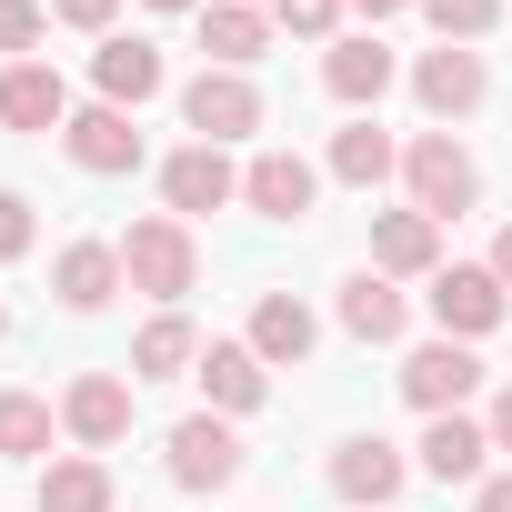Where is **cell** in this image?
I'll list each match as a JSON object with an SVG mask.
<instances>
[{
  "label": "cell",
  "instance_id": "1",
  "mask_svg": "<svg viewBox=\"0 0 512 512\" xmlns=\"http://www.w3.org/2000/svg\"><path fill=\"white\" fill-rule=\"evenodd\" d=\"M121 272H131L141 302L181 312V292H201V241H191V221H181V211H141V221L121 231Z\"/></svg>",
  "mask_w": 512,
  "mask_h": 512
},
{
  "label": "cell",
  "instance_id": "2",
  "mask_svg": "<svg viewBox=\"0 0 512 512\" xmlns=\"http://www.w3.org/2000/svg\"><path fill=\"white\" fill-rule=\"evenodd\" d=\"M402 201L432 211L442 231L482 201V161L462 151V131H412V141H402Z\"/></svg>",
  "mask_w": 512,
  "mask_h": 512
},
{
  "label": "cell",
  "instance_id": "3",
  "mask_svg": "<svg viewBox=\"0 0 512 512\" xmlns=\"http://www.w3.org/2000/svg\"><path fill=\"white\" fill-rule=\"evenodd\" d=\"M422 312H432L442 342H472V352H482V342L512 322V292L492 282V262H442V272L422 282Z\"/></svg>",
  "mask_w": 512,
  "mask_h": 512
},
{
  "label": "cell",
  "instance_id": "4",
  "mask_svg": "<svg viewBox=\"0 0 512 512\" xmlns=\"http://www.w3.org/2000/svg\"><path fill=\"white\" fill-rule=\"evenodd\" d=\"M262 121H272V101H262V81H251V71H211V61H201V71L181 81V131L211 141V151L251 141Z\"/></svg>",
  "mask_w": 512,
  "mask_h": 512
},
{
  "label": "cell",
  "instance_id": "5",
  "mask_svg": "<svg viewBox=\"0 0 512 512\" xmlns=\"http://www.w3.org/2000/svg\"><path fill=\"white\" fill-rule=\"evenodd\" d=\"M402 81H412V101H422V121H432V131H462V121L492 101V61H482V51H462V41H432Z\"/></svg>",
  "mask_w": 512,
  "mask_h": 512
},
{
  "label": "cell",
  "instance_id": "6",
  "mask_svg": "<svg viewBox=\"0 0 512 512\" xmlns=\"http://www.w3.org/2000/svg\"><path fill=\"white\" fill-rule=\"evenodd\" d=\"M161 472H171L181 492H201V502H211V492H231V482H241V432H231L221 412H181V422L161 432Z\"/></svg>",
  "mask_w": 512,
  "mask_h": 512
},
{
  "label": "cell",
  "instance_id": "7",
  "mask_svg": "<svg viewBox=\"0 0 512 512\" xmlns=\"http://www.w3.org/2000/svg\"><path fill=\"white\" fill-rule=\"evenodd\" d=\"M392 382H402V402L432 422V412H462V402L482 392V352L432 332V342H412V352H402V372H392Z\"/></svg>",
  "mask_w": 512,
  "mask_h": 512
},
{
  "label": "cell",
  "instance_id": "8",
  "mask_svg": "<svg viewBox=\"0 0 512 512\" xmlns=\"http://www.w3.org/2000/svg\"><path fill=\"white\" fill-rule=\"evenodd\" d=\"M322 91L362 121V111H382L392 91H402V61H392V41L382 31H342L332 51H322Z\"/></svg>",
  "mask_w": 512,
  "mask_h": 512
},
{
  "label": "cell",
  "instance_id": "9",
  "mask_svg": "<svg viewBox=\"0 0 512 512\" xmlns=\"http://www.w3.org/2000/svg\"><path fill=\"white\" fill-rule=\"evenodd\" d=\"M61 151H71L91 181H121V171H141V161H151L141 111H111V101H81V111L61 121Z\"/></svg>",
  "mask_w": 512,
  "mask_h": 512
},
{
  "label": "cell",
  "instance_id": "10",
  "mask_svg": "<svg viewBox=\"0 0 512 512\" xmlns=\"http://www.w3.org/2000/svg\"><path fill=\"white\" fill-rule=\"evenodd\" d=\"M131 372H71L61 382V432L81 442V452H121L131 442Z\"/></svg>",
  "mask_w": 512,
  "mask_h": 512
},
{
  "label": "cell",
  "instance_id": "11",
  "mask_svg": "<svg viewBox=\"0 0 512 512\" xmlns=\"http://www.w3.org/2000/svg\"><path fill=\"white\" fill-rule=\"evenodd\" d=\"M402 482H412V452H402V442H382V432L332 442V492H342L352 512H392V502H402Z\"/></svg>",
  "mask_w": 512,
  "mask_h": 512
},
{
  "label": "cell",
  "instance_id": "12",
  "mask_svg": "<svg viewBox=\"0 0 512 512\" xmlns=\"http://www.w3.org/2000/svg\"><path fill=\"white\" fill-rule=\"evenodd\" d=\"M312 201H322V161H302V151H251L241 161V211H262V221H312Z\"/></svg>",
  "mask_w": 512,
  "mask_h": 512
},
{
  "label": "cell",
  "instance_id": "13",
  "mask_svg": "<svg viewBox=\"0 0 512 512\" xmlns=\"http://www.w3.org/2000/svg\"><path fill=\"white\" fill-rule=\"evenodd\" d=\"M191 382H201V412H221V422H251V412L272 402V362L251 352V342H201Z\"/></svg>",
  "mask_w": 512,
  "mask_h": 512
},
{
  "label": "cell",
  "instance_id": "14",
  "mask_svg": "<svg viewBox=\"0 0 512 512\" xmlns=\"http://www.w3.org/2000/svg\"><path fill=\"white\" fill-rule=\"evenodd\" d=\"M221 201H241V161L211 151V141H181V151L161 161V211L201 221V211H221Z\"/></svg>",
  "mask_w": 512,
  "mask_h": 512
},
{
  "label": "cell",
  "instance_id": "15",
  "mask_svg": "<svg viewBox=\"0 0 512 512\" xmlns=\"http://www.w3.org/2000/svg\"><path fill=\"white\" fill-rule=\"evenodd\" d=\"M332 322H342V332H352L362 352H392V342L412 332V292H402V282H382V272L362 262V272H352V282L332 292Z\"/></svg>",
  "mask_w": 512,
  "mask_h": 512
},
{
  "label": "cell",
  "instance_id": "16",
  "mask_svg": "<svg viewBox=\"0 0 512 512\" xmlns=\"http://www.w3.org/2000/svg\"><path fill=\"white\" fill-rule=\"evenodd\" d=\"M412 472H422V482H442V492H452V482L472 492V482L492 472V432H482L472 412H432V422H422V442H412Z\"/></svg>",
  "mask_w": 512,
  "mask_h": 512
},
{
  "label": "cell",
  "instance_id": "17",
  "mask_svg": "<svg viewBox=\"0 0 512 512\" xmlns=\"http://www.w3.org/2000/svg\"><path fill=\"white\" fill-rule=\"evenodd\" d=\"M191 21H201V61L211 71H251V61L272 51V31H282L272 0H201Z\"/></svg>",
  "mask_w": 512,
  "mask_h": 512
},
{
  "label": "cell",
  "instance_id": "18",
  "mask_svg": "<svg viewBox=\"0 0 512 512\" xmlns=\"http://www.w3.org/2000/svg\"><path fill=\"white\" fill-rule=\"evenodd\" d=\"M91 91H101L111 111H141V101H161V91H171V61H161L141 31H111V41L91 51Z\"/></svg>",
  "mask_w": 512,
  "mask_h": 512
},
{
  "label": "cell",
  "instance_id": "19",
  "mask_svg": "<svg viewBox=\"0 0 512 512\" xmlns=\"http://www.w3.org/2000/svg\"><path fill=\"white\" fill-rule=\"evenodd\" d=\"M372 272L382 282H432L442 272V221L432 211H372Z\"/></svg>",
  "mask_w": 512,
  "mask_h": 512
},
{
  "label": "cell",
  "instance_id": "20",
  "mask_svg": "<svg viewBox=\"0 0 512 512\" xmlns=\"http://www.w3.org/2000/svg\"><path fill=\"white\" fill-rule=\"evenodd\" d=\"M251 352H262L272 372H302L312 352H322V312L302 302V292H262V302H251V332H241Z\"/></svg>",
  "mask_w": 512,
  "mask_h": 512
},
{
  "label": "cell",
  "instance_id": "21",
  "mask_svg": "<svg viewBox=\"0 0 512 512\" xmlns=\"http://www.w3.org/2000/svg\"><path fill=\"white\" fill-rule=\"evenodd\" d=\"M51 292H61V312H111V292H131L121 241H61L51 251Z\"/></svg>",
  "mask_w": 512,
  "mask_h": 512
},
{
  "label": "cell",
  "instance_id": "22",
  "mask_svg": "<svg viewBox=\"0 0 512 512\" xmlns=\"http://www.w3.org/2000/svg\"><path fill=\"white\" fill-rule=\"evenodd\" d=\"M322 181H342V191H382V181H402V141H392V131L362 111V121H342V131H332Z\"/></svg>",
  "mask_w": 512,
  "mask_h": 512
},
{
  "label": "cell",
  "instance_id": "23",
  "mask_svg": "<svg viewBox=\"0 0 512 512\" xmlns=\"http://www.w3.org/2000/svg\"><path fill=\"white\" fill-rule=\"evenodd\" d=\"M81 101H71V81L51 71V61H11L0 71V131H61Z\"/></svg>",
  "mask_w": 512,
  "mask_h": 512
},
{
  "label": "cell",
  "instance_id": "24",
  "mask_svg": "<svg viewBox=\"0 0 512 512\" xmlns=\"http://www.w3.org/2000/svg\"><path fill=\"white\" fill-rule=\"evenodd\" d=\"M41 512H121L111 462H101V452H51V462H41Z\"/></svg>",
  "mask_w": 512,
  "mask_h": 512
},
{
  "label": "cell",
  "instance_id": "25",
  "mask_svg": "<svg viewBox=\"0 0 512 512\" xmlns=\"http://www.w3.org/2000/svg\"><path fill=\"white\" fill-rule=\"evenodd\" d=\"M191 362H201L191 312H151V322H141V342H131V382H181Z\"/></svg>",
  "mask_w": 512,
  "mask_h": 512
},
{
  "label": "cell",
  "instance_id": "26",
  "mask_svg": "<svg viewBox=\"0 0 512 512\" xmlns=\"http://www.w3.org/2000/svg\"><path fill=\"white\" fill-rule=\"evenodd\" d=\"M51 432H61V402L0 392V462H51Z\"/></svg>",
  "mask_w": 512,
  "mask_h": 512
},
{
  "label": "cell",
  "instance_id": "27",
  "mask_svg": "<svg viewBox=\"0 0 512 512\" xmlns=\"http://www.w3.org/2000/svg\"><path fill=\"white\" fill-rule=\"evenodd\" d=\"M422 21H432V41H462V51H482V41L502 31V0H422Z\"/></svg>",
  "mask_w": 512,
  "mask_h": 512
},
{
  "label": "cell",
  "instance_id": "28",
  "mask_svg": "<svg viewBox=\"0 0 512 512\" xmlns=\"http://www.w3.org/2000/svg\"><path fill=\"white\" fill-rule=\"evenodd\" d=\"M51 41V0H0V61H41Z\"/></svg>",
  "mask_w": 512,
  "mask_h": 512
},
{
  "label": "cell",
  "instance_id": "29",
  "mask_svg": "<svg viewBox=\"0 0 512 512\" xmlns=\"http://www.w3.org/2000/svg\"><path fill=\"white\" fill-rule=\"evenodd\" d=\"M342 11H352V0H272V21H282L292 41H322V51L342 41Z\"/></svg>",
  "mask_w": 512,
  "mask_h": 512
},
{
  "label": "cell",
  "instance_id": "30",
  "mask_svg": "<svg viewBox=\"0 0 512 512\" xmlns=\"http://www.w3.org/2000/svg\"><path fill=\"white\" fill-rule=\"evenodd\" d=\"M31 241H41L31 191H0V272H11V262H31Z\"/></svg>",
  "mask_w": 512,
  "mask_h": 512
},
{
  "label": "cell",
  "instance_id": "31",
  "mask_svg": "<svg viewBox=\"0 0 512 512\" xmlns=\"http://www.w3.org/2000/svg\"><path fill=\"white\" fill-rule=\"evenodd\" d=\"M51 21H61V31H91V41H111V31H121V0H51Z\"/></svg>",
  "mask_w": 512,
  "mask_h": 512
},
{
  "label": "cell",
  "instance_id": "32",
  "mask_svg": "<svg viewBox=\"0 0 512 512\" xmlns=\"http://www.w3.org/2000/svg\"><path fill=\"white\" fill-rule=\"evenodd\" d=\"M472 512H512V472H482L472 482Z\"/></svg>",
  "mask_w": 512,
  "mask_h": 512
},
{
  "label": "cell",
  "instance_id": "33",
  "mask_svg": "<svg viewBox=\"0 0 512 512\" xmlns=\"http://www.w3.org/2000/svg\"><path fill=\"white\" fill-rule=\"evenodd\" d=\"M482 432H492V452H512V382L492 392V412H482Z\"/></svg>",
  "mask_w": 512,
  "mask_h": 512
},
{
  "label": "cell",
  "instance_id": "34",
  "mask_svg": "<svg viewBox=\"0 0 512 512\" xmlns=\"http://www.w3.org/2000/svg\"><path fill=\"white\" fill-rule=\"evenodd\" d=\"M402 11H422V0H352V21H362V31H382V21H402Z\"/></svg>",
  "mask_w": 512,
  "mask_h": 512
},
{
  "label": "cell",
  "instance_id": "35",
  "mask_svg": "<svg viewBox=\"0 0 512 512\" xmlns=\"http://www.w3.org/2000/svg\"><path fill=\"white\" fill-rule=\"evenodd\" d=\"M492 282H502V292H512V221H502V231H492Z\"/></svg>",
  "mask_w": 512,
  "mask_h": 512
},
{
  "label": "cell",
  "instance_id": "36",
  "mask_svg": "<svg viewBox=\"0 0 512 512\" xmlns=\"http://www.w3.org/2000/svg\"><path fill=\"white\" fill-rule=\"evenodd\" d=\"M151 11H201V0H151Z\"/></svg>",
  "mask_w": 512,
  "mask_h": 512
},
{
  "label": "cell",
  "instance_id": "37",
  "mask_svg": "<svg viewBox=\"0 0 512 512\" xmlns=\"http://www.w3.org/2000/svg\"><path fill=\"white\" fill-rule=\"evenodd\" d=\"M0 342H11V312H0Z\"/></svg>",
  "mask_w": 512,
  "mask_h": 512
}]
</instances>
